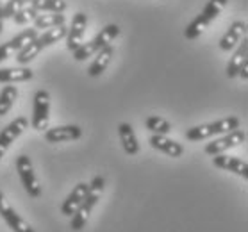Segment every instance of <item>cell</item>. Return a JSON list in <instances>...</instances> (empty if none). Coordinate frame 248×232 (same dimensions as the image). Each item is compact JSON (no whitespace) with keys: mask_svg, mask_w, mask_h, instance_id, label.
<instances>
[{"mask_svg":"<svg viewBox=\"0 0 248 232\" xmlns=\"http://www.w3.org/2000/svg\"><path fill=\"white\" fill-rule=\"evenodd\" d=\"M104 186H106V181H104V177H100V175L93 177L91 184H88V195H86L84 202H82V204L79 205V209L72 215V223H70L72 231H80V229L86 227V223L90 220L91 211L95 209V205L98 204L102 193H104Z\"/></svg>","mask_w":248,"mask_h":232,"instance_id":"1","label":"cell"},{"mask_svg":"<svg viewBox=\"0 0 248 232\" xmlns=\"http://www.w3.org/2000/svg\"><path fill=\"white\" fill-rule=\"evenodd\" d=\"M234 129H239V118L229 116V118L216 120V122H211V124L191 127V129L186 130L184 136H186V139H189V141H202V139H207V138L227 134V132H231V130H234Z\"/></svg>","mask_w":248,"mask_h":232,"instance_id":"2","label":"cell"},{"mask_svg":"<svg viewBox=\"0 0 248 232\" xmlns=\"http://www.w3.org/2000/svg\"><path fill=\"white\" fill-rule=\"evenodd\" d=\"M118 34H120L118 25L109 23V25H106V27L102 29L100 32H98L91 41L82 43L79 48H75L74 59L75 61H86L88 57H93L100 48H104V46H108V45H113V41L118 38Z\"/></svg>","mask_w":248,"mask_h":232,"instance_id":"3","label":"cell"},{"mask_svg":"<svg viewBox=\"0 0 248 232\" xmlns=\"http://www.w3.org/2000/svg\"><path fill=\"white\" fill-rule=\"evenodd\" d=\"M227 2L229 0H209L207 4H205V7H203V11L184 29V36H186L187 40H197L198 36L207 29L209 23L218 18L221 9L227 6Z\"/></svg>","mask_w":248,"mask_h":232,"instance_id":"4","label":"cell"},{"mask_svg":"<svg viewBox=\"0 0 248 232\" xmlns=\"http://www.w3.org/2000/svg\"><path fill=\"white\" fill-rule=\"evenodd\" d=\"M50 122V95L48 91L40 90L34 95V111H32V125L34 130H45L48 129Z\"/></svg>","mask_w":248,"mask_h":232,"instance_id":"5","label":"cell"},{"mask_svg":"<svg viewBox=\"0 0 248 232\" xmlns=\"http://www.w3.org/2000/svg\"><path fill=\"white\" fill-rule=\"evenodd\" d=\"M16 171L20 179H22V184L25 187V191L29 193V197L38 198L41 195V184L38 181V177L34 173L32 168V161L27 155H20L16 157Z\"/></svg>","mask_w":248,"mask_h":232,"instance_id":"6","label":"cell"},{"mask_svg":"<svg viewBox=\"0 0 248 232\" xmlns=\"http://www.w3.org/2000/svg\"><path fill=\"white\" fill-rule=\"evenodd\" d=\"M247 141V132L241 129H234L231 132L223 134L221 138H216L215 141H211L205 145V154L209 155H216V154H223L229 148H234L237 145Z\"/></svg>","mask_w":248,"mask_h":232,"instance_id":"7","label":"cell"},{"mask_svg":"<svg viewBox=\"0 0 248 232\" xmlns=\"http://www.w3.org/2000/svg\"><path fill=\"white\" fill-rule=\"evenodd\" d=\"M29 127V120L25 116H18L7 124L4 129L0 130V159L4 157V154L7 152V148L11 147V143L15 139L22 136V132Z\"/></svg>","mask_w":248,"mask_h":232,"instance_id":"8","label":"cell"},{"mask_svg":"<svg viewBox=\"0 0 248 232\" xmlns=\"http://www.w3.org/2000/svg\"><path fill=\"white\" fill-rule=\"evenodd\" d=\"M0 216L6 220V223L9 225V229L13 232H36L27 221L23 220L22 216L18 215L16 211L13 209L11 205L7 204V200L2 191H0Z\"/></svg>","mask_w":248,"mask_h":232,"instance_id":"9","label":"cell"},{"mask_svg":"<svg viewBox=\"0 0 248 232\" xmlns=\"http://www.w3.org/2000/svg\"><path fill=\"white\" fill-rule=\"evenodd\" d=\"M86 27H88V16L84 13H77L72 18V27L68 29L66 32V48L74 52L75 48H79L84 43V34Z\"/></svg>","mask_w":248,"mask_h":232,"instance_id":"10","label":"cell"},{"mask_svg":"<svg viewBox=\"0 0 248 232\" xmlns=\"http://www.w3.org/2000/svg\"><path fill=\"white\" fill-rule=\"evenodd\" d=\"M213 164L216 168H221V170H229L236 175L247 179L248 177V164L247 161H243L239 157H232V155H225V154H216L213 155Z\"/></svg>","mask_w":248,"mask_h":232,"instance_id":"11","label":"cell"},{"mask_svg":"<svg viewBox=\"0 0 248 232\" xmlns=\"http://www.w3.org/2000/svg\"><path fill=\"white\" fill-rule=\"evenodd\" d=\"M80 136H82V129L79 125H61V127L45 130V139L48 143L74 141V139H79Z\"/></svg>","mask_w":248,"mask_h":232,"instance_id":"12","label":"cell"},{"mask_svg":"<svg viewBox=\"0 0 248 232\" xmlns=\"http://www.w3.org/2000/svg\"><path fill=\"white\" fill-rule=\"evenodd\" d=\"M243 36H247V22L237 20L229 27L223 38L220 40V48L223 52H231L237 46V43L243 40Z\"/></svg>","mask_w":248,"mask_h":232,"instance_id":"13","label":"cell"},{"mask_svg":"<svg viewBox=\"0 0 248 232\" xmlns=\"http://www.w3.org/2000/svg\"><path fill=\"white\" fill-rule=\"evenodd\" d=\"M150 145H152V148L166 154L170 157H182V154H184V147L181 143L175 141V139H170V138L163 136V134H152Z\"/></svg>","mask_w":248,"mask_h":232,"instance_id":"14","label":"cell"},{"mask_svg":"<svg viewBox=\"0 0 248 232\" xmlns=\"http://www.w3.org/2000/svg\"><path fill=\"white\" fill-rule=\"evenodd\" d=\"M86 195H88V184L86 182H79L77 186L72 189V193L66 197V200L61 205V213L64 216H72L75 211L79 209V205L84 202Z\"/></svg>","mask_w":248,"mask_h":232,"instance_id":"15","label":"cell"},{"mask_svg":"<svg viewBox=\"0 0 248 232\" xmlns=\"http://www.w3.org/2000/svg\"><path fill=\"white\" fill-rule=\"evenodd\" d=\"M113 57H114L113 45H108V46H104V48H100V50L95 54V59H93V62H91L90 68H88V75H90V77H100V75L106 72V68L109 66V62H111Z\"/></svg>","mask_w":248,"mask_h":232,"instance_id":"16","label":"cell"},{"mask_svg":"<svg viewBox=\"0 0 248 232\" xmlns=\"http://www.w3.org/2000/svg\"><path fill=\"white\" fill-rule=\"evenodd\" d=\"M245 61H248V38L243 36V40L237 43V48L234 52V56L229 59V64H227V77L229 79H234L239 74V68Z\"/></svg>","mask_w":248,"mask_h":232,"instance_id":"17","label":"cell"},{"mask_svg":"<svg viewBox=\"0 0 248 232\" xmlns=\"http://www.w3.org/2000/svg\"><path fill=\"white\" fill-rule=\"evenodd\" d=\"M118 134H120V141L124 145L125 154L129 155H136L140 152V143H138V138H136V132L132 129L130 124H120L118 125Z\"/></svg>","mask_w":248,"mask_h":232,"instance_id":"18","label":"cell"},{"mask_svg":"<svg viewBox=\"0 0 248 232\" xmlns=\"http://www.w3.org/2000/svg\"><path fill=\"white\" fill-rule=\"evenodd\" d=\"M32 70L25 68V66H20V68H2L0 70V82H6V84L25 82V80L32 79Z\"/></svg>","mask_w":248,"mask_h":232,"instance_id":"19","label":"cell"},{"mask_svg":"<svg viewBox=\"0 0 248 232\" xmlns=\"http://www.w3.org/2000/svg\"><path fill=\"white\" fill-rule=\"evenodd\" d=\"M34 38H38V29H25V31H22L20 34H16L15 38H11L6 45H7V48H9L11 54H16V52L22 50L27 43H31Z\"/></svg>","mask_w":248,"mask_h":232,"instance_id":"20","label":"cell"},{"mask_svg":"<svg viewBox=\"0 0 248 232\" xmlns=\"http://www.w3.org/2000/svg\"><path fill=\"white\" fill-rule=\"evenodd\" d=\"M34 29H54L59 25H64L66 18L62 13H46V15H38L32 20Z\"/></svg>","mask_w":248,"mask_h":232,"instance_id":"21","label":"cell"},{"mask_svg":"<svg viewBox=\"0 0 248 232\" xmlns=\"http://www.w3.org/2000/svg\"><path fill=\"white\" fill-rule=\"evenodd\" d=\"M29 6L38 13H64L68 4L64 0H31Z\"/></svg>","mask_w":248,"mask_h":232,"instance_id":"22","label":"cell"},{"mask_svg":"<svg viewBox=\"0 0 248 232\" xmlns=\"http://www.w3.org/2000/svg\"><path fill=\"white\" fill-rule=\"evenodd\" d=\"M43 50V45H41L40 41H38V38H34L31 43H27V45L23 46L22 50L16 52V61L18 64H22V66H25V64H29V62L32 61L34 57L38 56L40 52Z\"/></svg>","mask_w":248,"mask_h":232,"instance_id":"23","label":"cell"},{"mask_svg":"<svg viewBox=\"0 0 248 232\" xmlns=\"http://www.w3.org/2000/svg\"><path fill=\"white\" fill-rule=\"evenodd\" d=\"M18 98V90L16 86H6L4 90L0 91V116H4L11 111Z\"/></svg>","mask_w":248,"mask_h":232,"instance_id":"24","label":"cell"},{"mask_svg":"<svg viewBox=\"0 0 248 232\" xmlns=\"http://www.w3.org/2000/svg\"><path fill=\"white\" fill-rule=\"evenodd\" d=\"M66 32H68L66 25H59V27L48 29L46 32L38 36V41H40L41 45H43V48H45V46H50V45H54V43H57V41L64 40V38H66Z\"/></svg>","mask_w":248,"mask_h":232,"instance_id":"25","label":"cell"},{"mask_svg":"<svg viewBox=\"0 0 248 232\" xmlns=\"http://www.w3.org/2000/svg\"><path fill=\"white\" fill-rule=\"evenodd\" d=\"M145 125H147V129L152 134H163V136H166V134L171 132V124H170L168 120L161 118V116H148Z\"/></svg>","mask_w":248,"mask_h":232,"instance_id":"26","label":"cell"},{"mask_svg":"<svg viewBox=\"0 0 248 232\" xmlns=\"http://www.w3.org/2000/svg\"><path fill=\"white\" fill-rule=\"evenodd\" d=\"M38 15H40V13L36 11V9H32L31 6H25V7H22V9H18V11L13 15V20H15V23H18V25H25V23L32 22Z\"/></svg>","mask_w":248,"mask_h":232,"instance_id":"27","label":"cell"},{"mask_svg":"<svg viewBox=\"0 0 248 232\" xmlns=\"http://www.w3.org/2000/svg\"><path fill=\"white\" fill-rule=\"evenodd\" d=\"M29 4H31V0H7V4L4 6V18H13V15L18 9H22Z\"/></svg>","mask_w":248,"mask_h":232,"instance_id":"28","label":"cell"},{"mask_svg":"<svg viewBox=\"0 0 248 232\" xmlns=\"http://www.w3.org/2000/svg\"><path fill=\"white\" fill-rule=\"evenodd\" d=\"M9 56H11V52H9V48H7L6 43H4V45H0V61H6Z\"/></svg>","mask_w":248,"mask_h":232,"instance_id":"29","label":"cell"},{"mask_svg":"<svg viewBox=\"0 0 248 232\" xmlns=\"http://www.w3.org/2000/svg\"><path fill=\"white\" fill-rule=\"evenodd\" d=\"M237 75H239V77H241L243 80H247V79H248V61L243 62L241 68H239V74H237Z\"/></svg>","mask_w":248,"mask_h":232,"instance_id":"30","label":"cell"},{"mask_svg":"<svg viewBox=\"0 0 248 232\" xmlns=\"http://www.w3.org/2000/svg\"><path fill=\"white\" fill-rule=\"evenodd\" d=\"M2 29H4V6L0 2V32H2Z\"/></svg>","mask_w":248,"mask_h":232,"instance_id":"31","label":"cell"}]
</instances>
